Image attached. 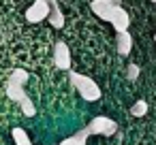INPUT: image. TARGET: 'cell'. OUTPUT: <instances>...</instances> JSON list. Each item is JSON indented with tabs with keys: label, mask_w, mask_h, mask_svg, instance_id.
Instances as JSON below:
<instances>
[{
	"label": "cell",
	"mask_w": 156,
	"mask_h": 145,
	"mask_svg": "<svg viewBox=\"0 0 156 145\" xmlns=\"http://www.w3.org/2000/svg\"><path fill=\"white\" fill-rule=\"evenodd\" d=\"M9 79H13V81H17V83H22V85H26L28 79H30V75H28V71H24V68H13V73H11Z\"/></svg>",
	"instance_id": "13"
},
{
	"label": "cell",
	"mask_w": 156,
	"mask_h": 145,
	"mask_svg": "<svg viewBox=\"0 0 156 145\" xmlns=\"http://www.w3.org/2000/svg\"><path fill=\"white\" fill-rule=\"evenodd\" d=\"M49 11H51L49 0H34L30 5V9L26 11V22L28 24H41L49 17Z\"/></svg>",
	"instance_id": "3"
},
{
	"label": "cell",
	"mask_w": 156,
	"mask_h": 145,
	"mask_svg": "<svg viewBox=\"0 0 156 145\" xmlns=\"http://www.w3.org/2000/svg\"><path fill=\"white\" fill-rule=\"evenodd\" d=\"M130 113H133L135 117H143V115L147 113V102H145V100H137V102L130 107Z\"/></svg>",
	"instance_id": "14"
},
{
	"label": "cell",
	"mask_w": 156,
	"mask_h": 145,
	"mask_svg": "<svg viewBox=\"0 0 156 145\" xmlns=\"http://www.w3.org/2000/svg\"><path fill=\"white\" fill-rule=\"evenodd\" d=\"M69 79L71 83L75 85V90L79 92V96L88 102H94L101 98V88L94 79H90L88 75H81V73H75V71H69Z\"/></svg>",
	"instance_id": "1"
},
{
	"label": "cell",
	"mask_w": 156,
	"mask_h": 145,
	"mask_svg": "<svg viewBox=\"0 0 156 145\" xmlns=\"http://www.w3.org/2000/svg\"><path fill=\"white\" fill-rule=\"evenodd\" d=\"M139 73H141V68H139L137 64H128V71H126V77H128L130 81H137V79H139Z\"/></svg>",
	"instance_id": "15"
},
{
	"label": "cell",
	"mask_w": 156,
	"mask_h": 145,
	"mask_svg": "<svg viewBox=\"0 0 156 145\" xmlns=\"http://www.w3.org/2000/svg\"><path fill=\"white\" fill-rule=\"evenodd\" d=\"M115 49H118V54L120 56H128L130 54V49H133V36H130V32L128 30H124V32H118L115 34Z\"/></svg>",
	"instance_id": "7"
},
{
	"label": "cell",
	"mask_w": 156,
	"mask_h": 145,
	"mask_svg": "<svg viewBox=\"0 0 156 145\" xmlns=\"http://www.w3.org/2000/svg\"><path fill=\"white\" fill-rule=\"evenodd\" d=\"M13 143L15 145H32V141H30V136H28V132L24 130V128H13Z\"/></svg>",
	"instance_id": "11"
},
{
	"label": "cell",
	"mask_w": 156,
	"mask_h": 145,
	"mask_svg": "<svg viewBox=\"0 0 156 145\" xmlns=\"http://www.w3.org/2000/svg\"><path fill=\"white\" fill-rule=\"evenodd\" d=\"M54 62L60 71H71V64H73V58H71V49L64 41H56L54 45Z\"/></svg>",
	"instance_id": "5"
},
{
	"label": "cell",
	"mask_w": 156,
	"mask_h": 145,
	"mask_svg": "<svg viewBox=\"0 0 156 145\" xmlns=\"http://www.w3.org/2000/svg\"><path fill=\"white\" fill-rule=\"evenodd\" d=\"M150 2H156V0H150Z\"/></svg>",
	"instance_id": "16"
},
{
	"label": "cell",
	"mask_w": 156,
	"mask_h": 145,
	"mask_svg": "<svg viewBox=\"0 0 156 145\" xmlns=\"http://www.w3.org/2000/svg\"><path fill=\"white\" fill-rule=\"evenodd\" d=\"M20 105V109H22V113L26 115V117H32L34 113H37V109H34V102L30 100V96H26L22 102H17Z\"/></svg>",
	"instance_id": "12"
},
{
	"label": "cell",
	"mask_w": 156,
	"mask_h": 145,
	"mask_svg": "<svg viewBox=\"0 0 156 145\" xmlns=\"http://www.w3.org/2000/svg\"><path fill=\"white\" fill-rule=\"evenodd\" d=\"M88 139H90V132H88L86 128H81V130H77L75 134H71V136H66L64 141H60V145H88Z\"/></svg>",
	"instance_id": "10"
},
{
	"label": "cell",
	"mask_w": 156,
	"mask_h": 145,
	"mask_svg": "<svg viewBox=\"0 0 156 145\" xmlns=\"http://www.w3.org/2000/svg\"><path fill=\"white\" fill-rule=\"evenodd\" d=\"M109 24L115 28V32H124V30H128V26H130V17H128V13L122 9V5L115 7V11H113V15H111V19H109Z\"/></svg>",
	"instance_id": "6"
},
{
	"label": "cell",
	"mask_w": 156,
	"mask_h": 145,
	"mask_svg": "<svg viewBox=\"0 0 156 145\" xmlns=\"http://www.w3.org/2000/svg\"><path fill=\"white\" fill-rule=\"evenodd\" d=\"M154 41H156V34H154Z\"/></svg>",
	"instance_id": "17"
},
{
	"label": "cell",
	"mask_w": 156,
	"mask_h": 145,
	"mask_svg": "<svg viewBox=\"0 0 156 145\" xmlns=\"http://www.w3.org/2000/svg\"><path fill=\"white\" fill-rule=\"evenodd\" d=\"M86 130L90 132V136H92V134H98V136H111V134L118 132V124H115L111 117L98 115V117H94V119L86 126Z\"/></svg>",
	"instance_id": "2"
},
{
	"label": "cell",
	"mask_w": 156,
	"mask_h": 145,
	"mask_svg": "<svg viewBox=\"0 0 156 145\" xmlns=\"http://www.w3.org/2000/svg\"><path fill=\"white\" fill-rule=\"evenodd\" d=\"M7 96H9L13 102H22L28 94H26V90H24V85H22V83H17V81L9 79V83H7Z\"/></svg>",
	"instance_id": "8"
},
{
	"label": "cell",
	"mask_w": 156,
	"mask_h": 145,
	"mask_svg": "<svg viewBox=\"0 0 156 145\" xmlns=\"http://www.w3.org/2000/svg\"><path fill=\"white\" fill-rule=\"evenodd\" d=\"M49 2H51V11H49L47 22H49L54 28H64V15H62V11H60L58 0H49Z\"/></svg>",
	"instance_id": "9"
},
{
	"label": "cell",
	"mask_w": 156,
	"mask_h": 145,
	"mask_svg": "<svg viewBox=\"0 0 156 145\" xmlns=\"http://www.w3.org/2000/svg\"><path fill=\"white\" fill-rule=\"evenodd\" d=\"M120 5H122V0H92L90 9H92V13L98 19L109 22L111 15H113V11H115V7H120Z\"/></svg>",
	"instance_id": "4"
}]
</instances>
